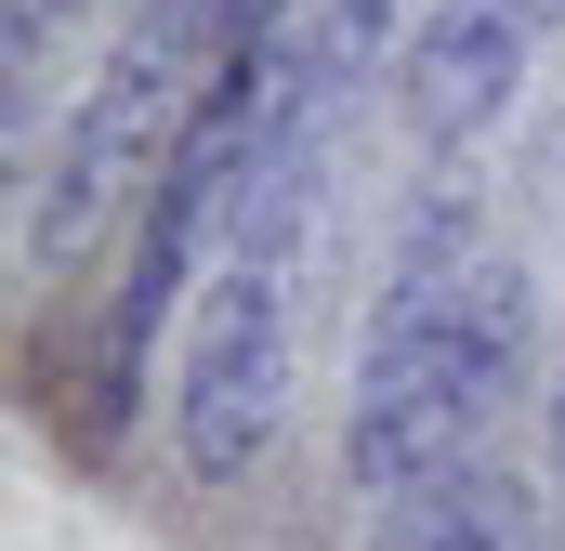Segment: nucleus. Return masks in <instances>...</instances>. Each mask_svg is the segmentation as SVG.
I'll use <instances>...</instances> for the list:
<instances>
[{"instance_id":"nucleus-1","label":"nucleus","mask_w":565,"mask_h":551,"mask_svg":"<svg viewBox=\"0 0 565 551\" xmlns=\"http://www.w3.org/2000/svg\"><path fill=\"white\" fill-rule=\"evenodd\" d=\"M540 355V289L513 250H473V197L447 184L434 210H408L395 276L369 302V355H355V408H342V473L369 499H422L473 460V433L513 408Z\"/></svg>"},{"instance_id":"nucleus-2","label":"nucleus","mask_w":565,"mask_h":551,"mask_svg":"<svg viewBox=\"0 0 565 551\" xmlns=\"http://www.w3.org/2000/svg\"><path fill=\"white\" fill-rule=\"evenodd\" d=\"M329 171H342V119L289 106V79H277L250 197H237L211 276H198V302H184V342H171V433H184L198 486L264 473L277 433H289V395H302V263H316Z\"/></svg>"},{"instance_id":"nucleus-3","label":"nucleus","mask_w":565,"mask_h":551,"mask_svg":"<svg viewBox=\"0 0 565 551\" xmlns=\"http://www.w3.org/2000/svg\"><path fill=\"white\" fill-rule=\"evenodd\" d=\"M211 79H224V0H145L106 40V66L79 79V106L53 119L40 197H26V250L66 263L79 237H106V210H145V184L171 171V144H184Z\"/></svg>"},{"instance_id":"nucleus-4","label":"nucleus","mask_w":565,"mask_h":551,"mask_svg":"<svg viewBox=\"0 0 565 551\" xmlns=\"http://www.w3.org/2000/svg\"><path fill=\"white\" fill-rule=\"evenodd\" d=\"M565 0H422V26H408V66H395V106H408V132L434 158H460V144H487V119L526 93V66L553 53Z\"/></svg>"},{"instance_id":"nucleus-5","label":"nucleus","mask_w":565,"mask_h":551,"mask_svg":"<svg viewBox=\"0 0 565 551\" xmlns=\"http://www.w3.org/2000/svg\"><path fill=\"white\" fill-rule=\"evenodd\" d=\"M408 551H540V499L513 460H460L447 486L408 499Z\"/></svg>"},{"instance_id":"nucleus-6","label":"nucleus","mask_w":565,"mask_h":551,"mask_svg":"<svg viewBox=\"0 0 565 551\" xmlns=\"http://www.w3.org/2000/svg\"><path fill=\"white\" fill-rule=\"evenodd\" d=\"M302 13H316V0H224V53H277Z\"/></svg>"},{"instance_id":"nucleus-7","label":"nucleus","mask_w":565,"mask_h":551,"mask_svg":"<svg viewBox=\"0 0 565 551\" xmlns=\"http://www.w3.org/2000/svg\"><path fill=\"white\" fill-rule=\"evenodd\" d=\"M79 13H93V0H13V40L40 53V40H53V26H79Z\"/></svg>"},{"instance_id":"nucleus-8","label":"nucleus","mask_w":565,"mask_h":551,"mask_svg":"<svg viewBox=\"0 0 565 551\" xmlns=\"http://www.w3.org/2000/svg\"><path fill=\"white\" fill-rule=\"evenodd\" d=\"M540 433H553V486H565V368H553V408H540Z\"/></svg>"}]
</instances>
